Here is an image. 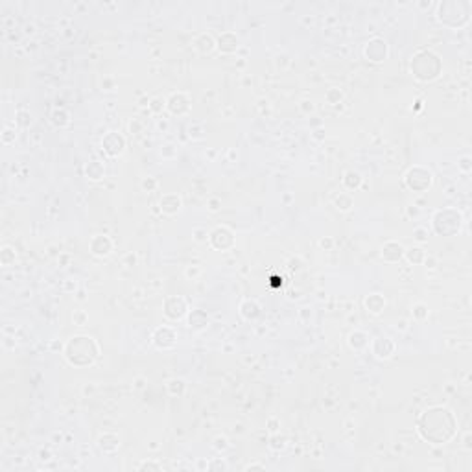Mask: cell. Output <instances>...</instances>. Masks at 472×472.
I'll use <instances>...</instances> for the list:
<instances>
[{
	"label": "cell",
	"instance_id": "cell-1",
	"mask_svg": "<svg viewBox=\"0 0 472 472\" xmlns=\"http://www.w3.org/2000/svg\"><path fill=\"white\" fill-rule=\"evenodd\" d=\"M417 432L432 444H446L457 435V419L444 406H430L417 419Z\"/></svg>",
	"mask_w": 472,
	"mask_h": 472
},
{
	"label": "cell",
	"instance_id": "cell-2",
	"mask_svg": "<svg viewBox=\"0 0 472 472\" xmlns=\"http://www.w3.org/2000/svg\"><path fill=\"white\" fill-rule=\"evenodd\" d=\"M63 356L74 367H89L100 356V345L92 336H72L63 347Z\"/></svg>",
	"mask_w": 472,
	"mask_h": 472
},
{
	"label": "cell",
	"instance_id": "cell-3",
	"mask_svg": "<svg viewBox=\"0 0 472 472\" xmlns=\"http://www.w3.org/2000/svg\"><path fill=\"white\" fill-rule=\"evenodd\" d=\"M410 72L411 76L419 81H433L437 80L443 72V61L441 57L432 50H421L411 57L410 61Z\"/></svg>",
	"mask_w": 472,
	"mask_h": 472
},
{
	"label": "cell",
	"instance_id": "cell-4",
	"mask_svg": "<svg viewBox=\"0 0 472 472\" xmlns=\"http://www.w3.org/2000/svg\"><path fill=\"white\" fill-rule=\"evenodd\" d=\"M468 0H444L437 4V21L448 28H463L470 21Z\"/></svg>",
	"mask_w": 472,
	"mask_h": 472
},
{
	"label": "cell",
	"instance_id": "cell-5",
	"mask_svg": "<svg viewBox=\"0 0 472 472\" xmlns=\"http://www.w3.org/2000/svg\"><path fill=\"white\" fill-rule=\"evenodd\" d=\"M463 216L457 209H439L432 218V227L439 236H454L461 231Z\"/></svg>",
	"mask_w": 472,
	"mask_h": 472
},
{
	"label": "cell",
	"instance_id": "cell-6",
	"mask_svg": "<svg viewBox=\"0 0 472 472\" xmlns=\"http://www.w3.org/2000/svg\"><path fill=\"white\" fill-rule=\"evenodd\" d=\"M404 185L411 192H426L433 185V174L424 166H411L404 176Z\"/></svg>",
	"mask_w": 472,
	"mask_h": 472
},
{
	"label": "cell",
	"instance_id": "cell-7",
	"mask_svg": "<svg viewBox=\"0 0 472 472\" xmlns=\"http://www.w3.org/2000/svg\"><path fill=\"white\" fill-rule=\"evenodd\" d=\"M188 312H190V306L183 295H170L163 302V313L170 321H179V319L187 318Z\"/></svg>",
	"mask_w": 472,
	"mask_h": 472
},
{
	"label": "cell",
	"instance_id": "cell-8",
	"mask_svg": "<svg viewBox=\"0 0 472 472\" xmlns=\"http://www.w3.org/2000/svg\"><path fill=\"white\" fill-rule=\"evenodd\" d=\"M177 330L170 325H161L153 330L151 334V343H153L155 349L159 351H168V349H174L177 343Z\"/></svg>",
	"mask_w": 472,
	"mask_h": 472
},
{
	"label": "cell",
	"instance_id": "cell-9",
	"mask_svg": "<svg viewBox=\"0 0 472 472\" xmlns=\"http://www.w3.org/2000/svg\"><path fill=\"white\" fill-rule=\"evenodd\" d=\"M234 233L227 225H218L209 233V244L218 251H229L234 247Z\"/></svg>",
	"mask_w": 472,
	"mask_h": 472
},
{
	"label": "cell",
	"instance_id": "cell-10",
	"mask_svg": "<svg viewBox=\"0 0 472 472\" xmlns=\"http://www.w3.org/2000/svg\"><path fill=\"white\" fill-rule=\"evenodd\" d=\"M387 52L389 46L384 37H373L364 46V57L371 63H382L387 57Z\"/></svg>",
	"mask_w": 472,
	"mask_h": 472
},
{
	"label": "cell",
	"instance_id": "cell-11",
	"mask_svg": "<svg viewBox=\"0 0 472 472\" xmlns=\"http://www.w3.org/2000/svg\"><path fill=\"white\" fill-rule=\"evenodd\" d=\"M102 148L109 157H120L125 151V137L116 131H109L102 138Z\"/></svg>",
	"mask_w": 472,
	"mask_h": 472
},
{
	"label": "cell",
	"instance_id": "cell-12",
	"mask_svg": "<svg viewBox=\"0 0 472 472\" xmlns=\"http://www.w3.org/2000/svg\"><path fill=\"white\" fill-rule=\"evenodd\" d=\"M190 107H192L190 96L183 91L172 92L170 96H168V100H166V109H168L172 114H177V116L187 114L188 111H190Z\"/></svg>",
	"mask_w": 472,
	"mask_h": 472
},
{
	"label": "cell",
	"instance_id": "cell-13",
	"mask_svg": "<svg viewBox=\"0 0 472 472\" xmlns=\"http://www.w3.org/2000/svg\"><path fill=\"white\" fill-rule=\"evenodd\" d=\"M369 347H371V353L375 354L378 360H387L395 354L397 345H395V342H393L391 338H387V336H378V338H375V340L369 343Z\"/></svg>",
	"mask_w": 472,
	"mask_h": 472
},
{
	"label": "cell",
	"instance_id": "cell-14",
	"mask_svg": "<svg viewBox=\"0 0 472 472\" xmlns=\"http://www.w3.org/2000/svg\"><path fill=\"white\" fill-rule=\"evenodd\" d=\"M113 240L109 238L107 234H94L89 242V251L94 256H109L113 253Z\"/></svg>",
	"mask_w": 472,
	"mask_h": 472
},
{
	"label": "cell",
	"instance_id": "cell-15",
	"mask_svg": "<svg viewBox=\"0 0 472 472\" xmlns=\"http://www.w3.org/2000/svg\"><path fill=\"white\" fill-rule=\"evenodd\" d=\"M404 253H406V247H404L400 242H395V240H389L386 244L382 245V258L389 264H395V262L402 260Z\"/></svg>",
	"mask_w": 472,
	"mask_h": 472
},
{
	"label": "cell",
	"instance_id": "cell-16",
	"mask_svg": "<svg viewBox=\"0 0 472 472\" xmlns=\"http://www.w3.org/2000/svg\"><path fill=\"white\" fill-rule=\"evenodd\" d=\"M181 207H183V199L179 194H165V196L159 199V209L166 216L177 214V212L181 211Z\"/></svg>",
	"mask_w": 472,
	"mask_h": 472
},
{
	"label": "cell",
	"instance_id": "cell-17",
	"mask_svg": "<svg viewBox=\"0 0 472 472\" xmlns=\"http://www.w3.org/2000/svg\"><path fill=\"white\" fill-rule=\"evenodd\" d=\"M216 48L222 52V54H234V52H238V48H240L238 35L233 34V32H223V34H220L216 39Z\"/></svg>",
	"mask_w": 472,
	"mask_h": 472
},
{
	"label": "cell",
	"instance_id": "cell-18",
	"mask_svg": "<svg viewBox=\"0 0 472 472\" xmlns=\"http://www.w3.org/2000/svg\"><path fill=\"white\" fill-rule=\"evenodd\" d=\"M211 323V319L207 316L205 310H190L187 313V327L192 330H205Z\"/></svg>",
	"mask_w": 472,
	"mask_h": 472
},
{
	"label": "cell",
	"instance_id": "cell-19",
	"mask_svg": "<svg viewBox=\"0 0 472 472\" xmlns=\"http://www.w3.org/2000/svg\"><path fill=\"white\" fill-rule=\"evenodd\" d=\"M240 316L247 321H255L262 316V306L256 299H244L240 302Z\"/></svg>",
	"mask_w": 472,
	"mask_h": 472
},
{
	"label": "cell",
	"instance_id": "cell-20",
	"mask_svg": "<svg viewBox=\"0 0 472 472\" xmlns=\"http://www.w3.org/2000/svg\"><path fill=\"white\" fill-rule=\"evenodd\" d=\"M386 304H387L386 299H384V295H380V293H369V295L364 299L365 310L369 313H373V316H378V313L384 312Z\"/></svg>",
	"mask_w": 472,
	"mask_h": 472
},
{
	"label": "cell",
	"instance_id": "cell-21",
	"mask_svg": "<svg viewBox=\"0 0 472 472\" xmlns=\"http://www.w3.org/2000/svg\"><path fill=\"white\" fill-rule=\"evenodd\" d=\"M194 48H196L199 54H211V52L216 48V39H214L211 34L203 32V34L196 35V39H194Z\"/></svg>",
	"mask_w": 472,
	"mask_h": 472
},
{
	"label": "cell",
	"instance_id": "cell-22",
	"mask_svg": "<svg viewBox=\"0 0 472 472\" xmlns=\"http://www.w3.org/2000/svg\"><path fill=\"white\" fill-rule=\"evenodd\" d=\"M349 347L353 349V351H364V349L369 347V334L367 332H364V330H354V332H351L349 334Z\"/></svg>",
	"mask_w": 472,
	"mask_h": 472
},
{
	"label": "cell",
	"instance_id": "cell-23",
	"mask_svg": "<svg viewBox=\"0 0 472 472\" xmlns=\"http://www.w3.org/2000/svg\"><path fill=\"white\" fill-rule=\"evenodd\" d=\"M120 446V439L118 435H114V433H102L100 437H98V448L102 450V452H105V454H113V452H116Z\"/></svg>",
	"mask_w": 472,
	"mask_h": 472
},
{
	"label": "cell",
	"instance_id": "cell-24",
	"mask_svg": "<svg viewBox=\"0 0 472 472\" xmlns=\"http://www.w3.org/2000/svg\"><path fill=\"white\" fill-rule=\"evenodd\" d=\"M85 176L91 179V181H100L105 177V166L100 163V161H91L87 163L85 166Z\"/></svg>",
	"mask_w": 472,
	"mask_h": 472
},
{
	"label": "cell",
	"instance_id": "cell-25",
	"mask_svg": "<svg viewBox=\"0 0 472 472\" xmlns=\"http://www.w3.org/2000/svg\"><path fill=\"white\" fill-rule=\"evenodd\" d=\"M50 122L56 125V127H65V125L70 124V113L67 111V109L56 107L50 113Z\"/></svg>",
	"mask_w": 472,
	"mask_h": 472
},
{
	"label": "cell",
	"instance_id": "cell-26",
	"mask_svg": "<svg viewBox=\"0 0 472 472\" xmlns=\"http://www.w3.org/2000/svg\"><path fill=\"white\" fill-rule=\"evenodd\" d=\"M343 187L347 188V190H358L360 187H362V181H364V177L360 176L358 172L354 170H347L345 174H343Z\"/></svg>",
	"mask_w": 472,
	"mask_h": 472
},
{
	"label": "cell",
	"instance_id": "cell-27",
	"mask_svg": "<svg viewBox=\"0 0 472 472\" xmlns=\"http://www.w3.org/2000/svg\"><path fill=\"white\" fill-rule=\"evenodd\" d=\"M166 391L172 397H183L185 391H187V384L183 378H172V380L166 382Z\"/></svg>",
	"mask_w": 472,
	"mask_h": 472
},
{
	"label": "cell",
	"instance_id": "cell-28",
	"mask_svg": "<svg viewBox=\"0 0 472 472\" xmlns=\"http://www.w3.org/2000/svg\"><path fill=\"white\" fill-rule=\"evenodd\" d=\"M404 258L410 262V264L417 266V264H422V262H424L426 251L422 249V247H410V249H406V253H404Z\"/></svg>",
	"mask_w": 472,
	"mask_h": 472
},
{
	"label": "cell",
	"instance_id": "cell-29",
	"mask_svg": "<svg viewBox=\"0 0 472 472\" xmlns=\"http://www.w3.org/2000/svg\"><path fill=\"white\" fill-rule=\"evenodd\" d=\"M15 260H17V253H15V249H13L12 245H4L2 247V251H0V264L4 267H10L15 264Z\"/></svg>",
	"mask_w": 472,
	"mask_h": 472
},
{
	"label": "cell",
	"instance_id": "cell-30",
	"mask_svg": "<svg viewBox=\"0 0 472 472\" xmlns=\"http://www.w3.org/2000/svg\"><path fill=\"white\" fill-rule=\"evenodd\" d=\"M334 205H336V209H338V211L349 212L351 209H353V205H354L353 196H351V194H340V196L334 199Z\"/></svg>",
	"mask_w": 472,
	"mask_h": 472
},
{
	"label": "cell",
	"instance_id": "cell-31",
	"mask_svg": "<svg viewBox=\"0 0 472 472\" xmlns=\"http://www.w3.org/2000/svg\"><path fill=\"white\" fill-rule=\"evenodd\" d=\"M15 124L19 125V127H28L30 124H32V116H30L28 111H17V114H15Z\"/></svg>",
	"mask_w": 472,
	"mask_h": 472
},
{
	"label": "cell",
	"instance_id": "cell-32",
	"mask_svg": "<svg viewBox=\"0 0 472 472\" xmlns=\"http://www.w3.org/2000/svg\"><path fill=\"white\" fill-rule=\"evenodd\" d=\"M229 446H231V444H229V439L225 437V435H218V437H214V441H212V448L216 450V452H225Z\"/></svg>",
	"mask_w": 472,
	"mask_h": 472
},
{
	"label": "cell",
	"instance_id": "cell-33",
	"mask_svg": "<svg viewBox=\"0 0 472 472\" xmlns=\"http://www.w3.org/2000/svg\"><path fill=\"white\" fill-rule=\"evenodd\" d=\"M325 98H327V102H329L330 105H336V103H340L343 100V92L340 91V89H330Z\"/></svg>",
	"mask_w": 472,
	"mask_h": 472
},
{
	"label": "cell",
	"instance_id": "cell-34",
	"mask_svg": "<svg viewBox=\"0 0 472 472\" xmlns=\"http://www.w3.org/2000/svg\"><path fill=\"white\" fill-rule=\"evenodd\" d=\"M15 138H17V133H15V129H13V127H10V125H6V127H4V131H2V142L6 144V146H10V144L15 142Z\"/></svg>",
	"mask_w": 472,
	"mask_h": 472
},
{
	"label": "cell",
	"instance_id": "cell-35",
	"mask_svg": "<svg viewBox=\"0 0 472 472\" xmlns=\"http://www.w3.org/2000/svg\"><path fill=\"white\" fill-rule=\"evenodd\" d=\"M148 107H149V111H151V113L157 114V113H161L163 109H166V100H163V98H151V100H149Z\"/></svg>",
	"mask_w": 472,
	"mask_h": 472
},
{
	"label": "cell",
	"instance_id": "cell-36",
	"mask_svg": "<svg viewBox=\"0 0 472 472\" xmlns=\"http://www.w3.org/2000/svg\"><path fill=\"white\" fill-rule=\"evenodd\" d=\"M413 318L419 319V321L426 319L428 318V306H426V304H422V302L415 304V306H413Z\"/></svg>",
	"mask_w": 472,
	"mask_h": 472
},
{
	"label": "cell",
	"instance_id": "cell-37",
	"mask_svg": "<svg viewBox=\"0 0 472 472\" xmlns=\"http://www.w3.org/2000/svg\"><path fill=\"white\" fill-rule=\"evenodd\" d=\"M72 319H74V325L83 327V325H87V321H89V316H87L85 310H76L74 316H72Z\"/></svg>",
	"mask_w": 472,
	"mask_h": 472
},
{
	"label": "cell",
	"instance_id": "cell-38",
	"mask_svg": "<svg viewBox=\"0 0 472 472\" xmlns=\"http://www.w3.org/2000/svg\"><path fill=\"white\" fill-rule=\"evenodd\" d=\"M269 446H271L273 450L286 448V437H284V435H275V437H271V443H269Z\"/></svg>",
	"mask_w": 472,
	"mask_h": 472
},
{
	"label": "cell",
	"instance_id": "cell-39",
	"mask_svg": "<svg viewBox=\"0 0 472 472\" xmlns=\"http://www.w3.org/2000/svg\"><path fill=\"white\" fill-rule=\"evenodd\" d=\"M413 238L419 242V244H424L428 240V229L426 227H417L415 231H413Z\"/></svg>",
	"mask_w": 472,
	"mask_h": 472
},
{
	"label": "cell",
	"instance_id": "cell-40",
	"mask_svg": "<svg viewBox=\"0 0 472 472\" xmlns=\"http://www.w3.org/2000/svg\"><path fill=\"white\" fill-rule=\"evenodd\" d=\"M188 137L190 138H201L203 137V127L198 124H194L188 127Z\"/></svg>",
	"mask_w": 472,
	"mask_h": 472
},
{
	"label": "cell",
	"instance_id": "cell-41",
	"mask_svg": "<svg viewBox=\"0 0 472 472\" xmlns=\"http://www.w3.org/2000/svg\"><path fill=\"white\" fill-rule=\"evenodd\" d=\"M157 187H159V183H157V179H155V177H148V179H144V181H142V188H144V190H148V192L155 190Z\"/></svg>",
	"mask_w": 472,
	"mask_h": 472
},
{
	"label": "cell",
	"instance_id": "cell-42",
	"mask_svg": "<svg viewBox=\"0 0 472 472\" xmlns=\"http://www.w3.org/2000/svg\"><path fill=\"white\" fill-rule=\"evenodd\" d=\"M194 240L196 242H207L209 240V233H207L205 229H194Z\"/></svg>",
	"mask_w": 472,
	"mask_h": 472
},
{
	"label": "cell",
	"instance_id": "cell-43",
	"mask_svg": "<svg viewBox=\"0 0 472 472\" xmlns=\"http://www.w3.org/2000/svg\"><path fill=\"white\" fill-rule=\"evenodd\" d=\"M457 168L461 172H470V157H463V159L457 163Z\"/></svg>",
	"mask_w": 472,
	"mask_h": 472
},
{
	"label": "cell",
	"instance_id": "cell-44",
	"mask_svg": "<svg viewBox=\"0 0 472 472\" xmlns=\"http://www.w3.org/2000/svg\"><path fill=\"white\" fill-rule=\"evenodd\" d=\"M138 468H140V470H161L163 466L157 465V463H148V461H146V463H142V465L138 466Z\"/></svg>",
	"mask_w": 472,
	"mask_h": 472
},
{
	"label": "cell",
	"instance_id": "cell-45",
	"mask_svg": "<svg viewBox=\"0 0 472 472\" xmlns=\"http://www.w3.org/2000/svg\"><path fill=\"white\" fill-rule=\"evenodd\" d=\"M332 245H334V240H332V238H321V240H319V247H323V249H332Z\"/></svg>",
	"mask_w": 472,
	"mask_h": 472
},
{
	"label": "cell",
	"instance_id": "cell-46",
	"mask_svg": "<svg viewBox=\"0 0 472 472\" xmlns=\"http://www.w3.org/2000/svg\"><path fill=\"white\" fill-rule=\"evenodd\" d=\"M264 468H266V466L260 465V463H251V465L245 466V470H264Z\"/></svg>",
	"mask_w": 472,
	"mask_h": 472
},
{
	"label": "cell",
	"instance_id": "cell-47",
	"mask_svg": "<svg viewBox=\"0 0 472 472\" xmlns=\"http://www.w3.org/2000/svg\"><path fill=\"white\" fill-rule=\"evenodd\" d=\"M209 468H227V463L225 461H218V463H209Z\"/></svg>",
	"mask_w": 472,
	"mask_h": 472
},
{
	"label": "cell",
	"instance_id": "cell-48",
	"mask_svg": "<svg viewBox=\"0 0 472 472\" xmlns=\"http://www.w3.org/2000/svg\"><path fill=\"white\" fill-rule=\"evenodd\" d=\"M209 205H211L209 209L214 212V211H218V209H220V207H218V205H220V201H218V199H211V203H209Z\"/></svg>",
	"mask_w": 472,
	"mask_h": 472
},
{
	"label": "cell",
	"instance_id": "cell-49",
	"mask_svg": "<svg viewBox=\"0 0 472 472\" xmlns=\"http://www.w3.org/2000/svg\"><path fill=\"white\" fill-rule=\"evenodd\" d=\"M129 129H131V131H138V129H140V124H137V122H131V124H129Z\"/></svg>",
	"mask_w": 472,
	"mask_h": 472
},
{
	"label": "cell",
	"instance_id": "cell-50",
	"mask_svg": "<svg viewBox=\"0 0 472 472\" xmlns=\"http://www.w3.org/2000/svg\"><path fill=\"white\" fill-rule=\"evenodd\" d=\"M50 349H61V343H57V342H52V343H50Z\"/></svg>",
	"mask_w": 472,
	"mask_h": 472
},
{
	"label": "cell",
	"instance_id": "cell-51",
	"mask_svg": "<svg viewBox=\"0 0 472 472\" xmlns=\"http://www.w3.org/2000/svg\"><path fill=\"white\" fill-rule=\"evenodd\" d=\"M140 105H142V107H146V105H149V100H146V98H142V100H140Z\"/></svg>",
	"mask_w": 472,
	"mask_h": 472
},
{
	"label": "cell",
	"instance_id": "cell-52",
	"mask_svg": "<svg viewBox=\"0 0 472 472\" xmlns=\"http://www.w3.org/2000/svg\"><path fill=\"white\" fill-rule=\"evenodd\" d=\"M67 290H76V282H74V284H72V282H69V284H67Z\"/></svg>",
	"mask_w": 472,
	"mask_h": 472
},
{
	"label": "cell",
	"instance_id": "cell-53",
	"mask_svg": "<svg viewBox=\"0 0 472 472\" xmlns=\"http://www.w3.org/2000/svg\"><path fill=\"white\" fill-rule=\"evenodd\" d=\"M41 455H43L41 459H50V457H48V452H41Z\"/></svg>",
	"mask_w": 472,
	"mask_h": 472
}]
</instances>
